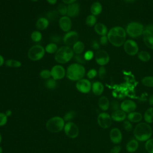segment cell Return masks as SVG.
<instances>
[{
	"instance_id": "obj_43",
	"label": "cell",
	"mask_w": 153,
	"mask_h": 153,
	"mask_svg": "<svg viewBox=\"0 0 153 153\" xmlns=\"http://www.w3.org/2000/svg\"><path fill=\"white\" fill-rule=\"evenodd\" d=\"M123 127L127 131H130L133 130V125L128 120H124L123 122Z\"/></svg>"
},
{
	"instance_id": "obj_50",
	"label": "cell",
	"mask_w": 153,
	"mask_h": 153,
	"mask_svg": "<svg viewBox=\"0 0 153 153\" xmlns=\"http://www.w3.org/2000/svg\"><path fill=\"white\" fill-rule=\"evenodd\" d=\"M91 47L95 50H100V44H99V42L96 41H93L92 45H91Z\"/></svg>"
},
{
	"instance_id": "obj_44",
	"label": "cell",
	"mask_w": 153,
	"mask_h": 153,
	"mask_svg": "<svg viewBox=\"0 0 153 153\" xmlns=\"http://www.w3.org/2000/svg\"><path fill=\"white\" fill-rule=\"evenodd\" d=\"M83 56L86 61H89V60H91L93 58L94 54V53L93 51L88 50L86 52H85V53L84 54Z\"/></svg>"
},
{
	"instance_id": "obj_18",
	"label": "cell",
	"mask_w": 153,
	"mask_h": 153,
	"mask_svg": "<svg viewBox=\"0 0 153 153\" xmlns=\"http://www.w3.org/2000/svg\"><path fill=\"white\" fill-rule=\"evenodd\" d=\"M109 137L111 142L115 144L120 143L122 140V133L118 128H113L109 132Z\"/></svg>"
},
{
	"instance_id": "obj_33",
	"label": "cell",
	"mask_w": 153,
	"mask_h": 153,
	"mask_svg": "<svg viewBox=\"0 0 153 153\" xmlns=\"http://www.w3.org/2000/svg\"><path fill=\"white\" fill-rule=\"evenodd\" d=\"M85 23L87 26L89 27L94 26L97 23V19L96 17L94 15L90 14L88 15L85 19Z\"/></svg>"
},
{
	"instance_id": "obj_16",
	"label": "cell",
	"mask_w": 153,
	"mask_h": 153,
	"mask_svg": "<svg viewBox=\"0 0 153 153\" xmlns=\"http://www.w3.org/2000/svg\"><path fill=\"white\" fill-rule=\"evenodd\" d=\"M136 103L131 100H125L120 104V108L126 113H130L134 112L136 109Z\"/></svg>"
},
{
	"instance_id": "obj_46",
	"label": "cell",
	"mask_w": 153,
	"mask_h": 153,
	"mask_svg": "<svg viewBox=\"0 0 153 153\" xmlns=\"http://www.w3.org/2000/svg\"><path fill=\"white\" fill-rule=\"evenodd\" d=\"M75 115V112L74 111H69V112H68V113H66L65 114V115L64 116L63 120H64L65 121H69V120H72L74 118Z\"/></svg>"
},
{
	"instance_id": "obj_20",
	"label": "cell",
	"mask_w": 153,
	"mask_h": 153,
	"mask_svg": "<svg viewBox=\"0 0 153 153\" xmlns=\"http://www.w3.org/2000/svg\"><path fill=\"white\" fill-rule=\"evenodd\" d=\"M111 116L112 120L117 122L123 121L127 117V115L126 112L121 109H118V110L114 111L111 114Z\"/></svg>"
},
{
	"instance_id": "obj_54",
	"label": "cell",
	"mask_w": 153,
	"mask_h": 153,
	"mask_svg": "<svg viewBox=\"0 0 153 153\" xmlns=\"http://www.w3.org/2000/svg\"><path fill=\"white\" fill-rule=\"evenodd\" d=\"M145 29H147V30H149V31H151V32L153 33V24L148 25V26L146 27Z\"/></svg>"
},
{
	"instance_id": "obj_60",
	"label": "cell",
	"mask_w": 153,
	"mask_h": 153,
	"mask_svg": "<svg viewBox=\"0 0 153 153\" xmlns=\"http://www.w3.org/2000/svg\"><path fill=\"white\" fill-rule=\"evenodd\" d=\"M2 149L1 147L0 146V153H2Z\"/></svg>"
},
{
	"instance_id": "obj_41",
	"label": "cell",
	"mask_w": 153,
	"mask_h": 153,
	"mask_svg": "<svg viewBox=\"0 0 153 153\" xmlns=\"http://www.w3.org/2000/svg\"><path fill=\"white\" fill-rule=\"evenodd\" d=\"M98 75L100 79H103L106 76V70L104 66H102L99 68L98 71Z\"/></svg>"
},
{
	"instance_id": "obj_21",
	"label": "cell",
	"mask_w": 153,
	"mask_h": 153,
	"mask_svg": "<svg viewBox=\"0 0 153 153\" xmlns=\"http://www.w3.org/2000/svg\"><path fill=\"white\" fill-rule=\"evenodd\" d=\"M50 23V21L47 17H40L36 22V27L39 31L46 29Z\"/></svg>"
},
{
	"instance_id": "obj_7",
	"label": "cell",
	"mask_w": 153,
	"mask_h": 153,
	"mask_svg": "<svg viewBox=\"0 0 153 153\" xmlns=\"http://www.w3.org/2000/svg\"><path fill=\"white\" fill-rule=\"evenodd\" d=\"M45 50L41 45H35L31 47L27 52V56L32 61H39L43 58L45 55Z\"/></svg>"
},
{
	"instance_id": "obj_59",
	"label": "cell",
	"mask_w": 153,
	"mask_h": 153,
	"mask_svg": "<svg viewBox=\"0 0 153 153\" xmlns=\"http://www.w3.org/2000/svg\"><path fill=\"white\" fill-rule=\"evenodd\" d=\"M125 2H128V3H131L133 2H134L135 0H124Z\"/></svg>"
},
{
	"instance_id": "obj_48",
	"label": "cell",
	"mask_w": 153,
	"mask_h": 153,
	"mask_svg": "<svg viewBox=\"0 0 153 153\" xmlns=\"http://www.w3.org/2000/svg\"><path fill=\"white\" fill-rule=\"evenodd\" d=\"M109 40H108V36L106 35H103V36H102L100 38V43L102 45H107L108 42Z\"/></svg>"
},
{
	"instance_id": "obj_42",
	"label": "cell",
	"mask_w": 153,
	"mask_h": 153,
	"mask_svg": "<svg viewBox=\"0 0 153 153\" xmlns=\"http://www.w3.org/2000/svg\"><path fill=\"white\" fill-rule=\"evenodd\" d=\"M58 12L57 11H49L47 14V18L48 19V20H54V19H56L57 16H58Z\"/></svg>"
},
{
	"instance_id": "obj_8",
	"label": "cell",
	"mask_w": 153,
	"mask_h": 153,
	"mask_svg": "<svg viewBox=\"0 0 153 153\" xmlns=\"http://www.w3.org/2000/svg\"><path fill=\"white\" fill-rule=\"evenodd\" d=\"M94 57L96 63L100 66L107 65L110 60L109 54L104 50L100 49L97 50L94 54Z\"/></svg>"
},
{
	"instance_id": "obj_15",
	"label": "cell",
	"mask_w": 153,
	"mask_h": 153,
	"mask_svg": "<svg viewBox=\"0 0 153 153\" xmlns=\"http://www.w3.org/2000/svg\"><path fill=\"white\" fill-rule=\"evenodd\" d=\"M59 25L60 28L63 32H68L70 31L72 25L71 18L67 16L61 17L59 20Z\"/></svg>"
},
{
	"instance_id": "obj_23",
	"label": "cell",
	"mask_w": 153,
	"mask_h": 153,
	"mask_svg": "<svg viewBox=\"0 0 153 153\" xmlns=\"http://www.w3.org/2000/svg\"><path fill=\"white\" fill-rule=\"evenodd\" d=\"M95 32L99 35L103 36L108 34V29L107 27L102 23H97L94 26Z\"/></svg>"
},
{
	"instance_id": "obj_36",
	"label": "cell",
	"mask_w": 153,
	"mask_h": 153,
	"mask_svg": "<svg viewBox=\"0 0 153 153\" xmlns=\"http://www.w3.org/2000/svg\"><path fill=\"white\" fill-rule=\"evenodd\" d=\"M45 87L48 88V89H50V90H53L54 89L56 86H57V82L56 80L52 78H50L48 79H47V81H45Z\"/></svg>"
},
{
	"instance_id": "obj_32",
	"label": "cell",
	"mask_w": 153,
	"mask_h": 153,
	"mask_svg": "<svg viewBox=\"0 0 153 153\" xmlns=\"http://www.w3.org/2000/svg\"><path fill=\"white\" fill-rule=\"evenodd\" d=\"M5 64L7 66L10 68H18L22 66V63L15 59H8L5 62Z\"/></svg>"
},
{
	"instance_id": "obj_61",
	"label": "cell",
	"mask_w": 153,
	"mask_h": 153,
	"mask_svg": "<svg viewBox=\"0 0 153 153\" xmlns=\"http://www.w3.org/2000/svg\"><path fill=\"white\" fill-rule=\"evenodd\" d=\"M30 1H33V2H36V1H38V0H30Z\"/></svg>"
},
{
	"instance_id": "obj_51",
	"label": "cell",
	"mask_w": 153,
	"mask_h": 153,
	"mask_svg": "<svg viewBox=\"0 0 153 153\" xmlns=\"http://www.w3.org/2000/svg\"><path fill=\"white\" fill-rule=\"evenodd\" d=\"M112 109H114V111H115V110L120 109L119 108H120V105L118 104V102L114 101L112 103Z\"/></svg>"
},
{
	"instance_id": "obj_35",
	"label": "cell",
	"mask_w": 153,
	"mask_h": 153,
	"mask_svg": "<svg viewBox=\"0 0 153 153\" xmlns=\"http://www.w3.org/2000/svg\"><path fill=\"white\" fill-rule=\"evenodd\" d=\"M31 39L35 42H38L42 39V33L39 30H34L30 35Z\"/></svg>"
},
{
	"instance_id": "obj_56",
	"label": "cell",
	"mask_w": 153,
	"mask_h": 153,
	"mask_svg": "<svg viewBox=\"0 0 153 153\" xmlns=\"http://www.w3.org/2000/svg\"><path fill=\"white\" fill-rule=\"evenodd\" d=\"M4 63H5L4 58L3 57V56L1 54H0V67L2 66Z\"/></svg>"
},
{
	"instance_id": "obj_57",
	"label": "cell",
	"mask_w": 153,
	"mask_h": 153,
	"mask_svg": "<svg viewBox=\"0 0 153 153\" xmlns=\"http://www.w3.org/2000/svg\"><path fill=\"white\" fill-rule=\"evenodd\" d=\"M47 2L51 5H54L57 3V0H46Z\"/></svg>"
},
{
	"instance_id": "obj_27",
	"label": "cell",
	"mask_w": 153,
	"mask_h": 153,
	"mask_svg": "<svg viewBox=\"0 0 153 153\" xmlns=\"http://www.w3.org/2000/svg\"><path fill=\"white\" fill-rule=\"evenodd\" d=\"M99 108L103 111H107L110 105V102L109 99L106 96H102L100 97L98 102Z\"/></svg>"
},
{
	"instance_id": "obj_13",
	"label": "cell",
	"mask_w": 153,
	"mask_h": 153,
	"mask_svg": "<svg viewBox=\"0 0 153 153\" xmlns=\"http://www.w3.org/2000/svg\"><path fill=\"white\" fill-rule=\"evenodd\" d=\"M63 41L67 46L73 45L75 42L78 41V34L75 30H70L63 35L62 38Z\"/></svg>"
},
{
	"instance_id": "obj_26",
	"label": "cell",
	"mask_w": 153,
	"mask_h": 153,
	"mask_svg": "<svg viewBox=\"0 0 153 153\" xmlns=\"http://www.w3.org/2000/svg\"><path fill=\"white\" fill-rule=\"evenodd\" d=\"M102 11V5L99 2H95L90 7V12L95 16L99 15Z\"/></svg>"
},
{
	"instance_id": "obj_9",
	"label": "cell",
	"mask_w": 153,
	"mask_h": 153,
	"mask_svg": "<svg viewBox=\"0 0 153 153\" xmlns=\"http://www.w3.org/2000/svg\"><path fill=\"white\" fill-rule=\"evenodd\" d=\"M125 52L130 56H134L139 52V46L136 42L132 39H128L125 41L123 45Z\"/></svg>"
},
{
	"instance_id": "obj_10",
	"label": "cell",
	"mask_w": 153,
	"mask_h": 153,
	"mask_svg": "<svg viewBox=\"0 0 153 153\" xmlns=\"http://www.w3.org/2000/svg\"><path fill=\"white\" fill-rule=\"evenodd\" d=\"M64 131L66 136L71 139L76 137L79 134L78 127L72 122H68L65 125Z\"/></svg>"
},
{
	"instance_id": "obj_52",
	"label": "cell",
	"mask_w": 153,
	"mask_h": 153,
	"mask_svg": "<svg viewBox=\"0 0 153 153\" xmlns=\"http://www.w3.org/2000/svg\"><path fill=\"white\" fill-rule=\"evenodd\" d=\"M62 1L63 4L69 5V4H73L74 2H76L78 0H62Z\"/></svg>"
},
{
	"instance_id": "obj_17",
	"label": "cell",
	"mask_w": 153,
	"mask_h": 153,
	"mask_svg": "<svg viewBox=\"0 0 153 153\" xmlns=\"http://www.w3.org/2000/svg\"><path fill=\"white\" fill-rule=\"evenodd\" d=\"M80 13V5L77 2L67 5V14L66 16L71 17H76Z\"/></svg>"
},
{
	"instance_id": "obj_39",
	"label": "cell",
	"mask_w": 153,
	"mask_h": 153,
	"mask_svg": "<svg viewBox=\"0 0 153 153\" xmlns=\"http://www.w3.org/2000/svg\"><path fill=\"white\" fill-rule=\"evenodd\" d=\"M145 149L148 153H153V139H149L146 142Z\"/></svg>"
},
{
	"instance_id": "obj_1",
	"label": "cell",
	"mask_w": 153,
	"mask_h": 153,
	"mask_svg": "<svg viewBox=\"0 0 153 153\" xmlns=\"http://www.w3.org/2000/svg\"><path fill=\"white\" fill-rule=\"evenodd\" d=\"M126 30L120 26L111 28L108 32L107 36L109 42L114 46L119 47L124 45L126 38Z\"/></svg>"
},
{
	"instance_id": "obj_4",
	"label": "cell",
	"mask_w": 153,
	"mask_h": 153,
	"mask_svg": "<svg viewBox=\"0 0 153 153\" xmlns=\"http://www.w3.org/2000/svg\"><path fill=\"white\" fill-rule=\"evenodd\" d=\"M74 53L69 46L65 45L60 47L55 53L54 59L56 62L60 64H65L69 62L74 58Z\"/></svg>"
},
{
	"instance_id": "obj_6",
	"label": "cell",
	"mask_w": 153,
	"mask_h": 153,
	"mask_svg": "<svg viewBox=\"0 0 153 153\" xmlns=\"http://www.w3.org/2000/svg\"><path fill=\"white\" fill-rule=\"evenodd\" d=\"M144 30L145 29L143 25L136 22L129 23L126 26V33L130 37L133 38H137L142 35Z\"/></svg>"
},
{
	"instance_id": "obj_45",
	"label": "cell",
	"mask_w": 153,
	"mask_h": 153,
	"mask_svg": "<svg viewBox=\"0 0 153 153\" xmlns=\"http://www.w3.org/2000/svg\"><path fill=\"white\" fill-rule=\"evenodd\" d=\"M97 75V71L95 69H90L87 73V76L88 79H93Z\"/></svg>"
},
{
	"instance_id": "obj_2",
	"label": "cell",
	"mask_w": 153,
	"mask_h": 153,
	"mask_svg": "<svg viewBox=\"0 0 153 153\" xmlns=\"http://www.w3.org/2000/svg\"><path fill=\"white\" fill-rule=\"evenodd\" d=\"M135 139L140 142L147 141L152 134V127L147 123H140L136 126L133 131Z\"/></svg>"
},
{
	"instance_id": "obj_38",
	"label": "cell",
	"mask_w": 153,
	"mask_h": 153,
	"mask_svg": "<svg viewBox=\"0 0 153 153\" xmlns=\"http://www.w3.org/2000/svg\"><path fill=\"white\" fill-rule=\"evenodd\" d=\"M39 76L42 79H48L51 77V72L49 69H43L39 72Z\"/></svg>"
},
{
	"instance_id": "obj_5",
	"label": "cell",
	"mask_w": 153,
	"mask_h": 153,
	"mask_svg": "<svg viewBox=\"0 0 153 153\" xmlns=\"http://www.w3.org/2000/svg\"><path fill=\"white\" fill-rule=\"evenodd\" d=\"M65 127V121L60 117H54L49 119L46 123L47 129L52 133H58Z\"/></svg>"
},
{
	"instance_id": "obj_25",
	"label": "cell",
	"mask_w": 153,
	"mask_h": 153,
	"mask_svg": "<svg viewBox=\"0 0 153 153\" xmlns=\"http://www.w3.org/2000/svg\"><path fill=\"white\" fill-rule=\"evenodd\" d=\"M127 117L128 121H130V122L139 123L142 120L143 116L140 112L134 111L129 113Z\"/></svg>"
},
{
	"instance_id": "obj_58",
	"label": "cell",
	"mask_w": 153,
	"mask_h": 153,
	"mask_svg": "<svg viewBox=\"0 0 153 153\" xmlns=\"http://www.w3.org/2000/svg\"><path fill=\"white\" fill-rule=\"evenodd\" d=\"M11 111H10V110H8L7 111H6V113H5V115H7V116H10L11 114Z\"/></svg>"
},
{
	"instance_id": "obj_49",
	"label": "cell",
	"mask_w": 153,
	"mask_h": 153,
	"mask_svg": "<svg viewBox=\"0 0 153 153\" xmlns=\"http://www.w3.org/2000/svg\"><path fill=\"white\" fill-rule=\"evenodd\" d=\"M121 151V146L118 145L113 146L110 150L109 153H120Z\"/></svg>"
},
{
	"instance_id": "obj_29",
	"label": "cell",
	"mask_w": 153,
	"mask_h": 153,
	"mask_svg": "<svg viewBox=\"0 0 153 153\" xmlns=\"http://www.w3.org/2000/svg\"><path fill=\"white\" fill-rule=\"evenodd\" d=\"M144 120L147 123H153V108H148L144 113Z\"/></svg>"
},
{
	"instance_id": "obj_47",
	"label": "cell",
	"mask_w": 153,
	"mask_h": 153,
	"mask_svg": "<svg viewBox=\"0 0 153 153\" xmlns=\"http://www.w3.org/2000/svg\"><path fill=\"white\" fill-rule=\"evenodd\" d=\"M7 122V116L5 114L0 113V126H4Z\"/></svg>"
},
{
	"instance_id": "obj_28",
	"label": "cell",
	"mask_w": 153,
	"mask_h": 153,
	"mask_svg": "<svg viewBox=\"0 0 153 153\" xmlns=\"http://www.w3.org/2000/svg\"><path fill=\"white\" fill-rule=\"evenodd\" d=\"M84 44L81 41H78L72 45V50L75 54H81L84 51Z\"/></svg>"
},
{
	"instance_id": "obj_34",
	"label": "cell",
	"mask_w": 153,
	"mask_h": 153,
	"mask_svg": "<svg viewBox=\"0 0 153 153\" xmlns=\"http://www.w3.org/2000/svg\"><path fill=\"white\" fill-rule=\"evenodd\" d=\"M142 84L148 87H153V76H147L142 79Z\"/></svg>"
},
{
	"instance_id": "obj_12",
	"label": "cell",
	"mask_w": 153,
	"mask_h": 153,
	"mask_svg": "<svg viewBox=\"0 0 153 153\" xmlns=\"http://www.w3.org/2000/svg\"><path fill=\"white\" fill-rule=\"evenodd\" d=\"M51 78L55 80L63 79L66 75V71L64 67L60 65H56L52 67L50 70Z\"/></svg>"
},
{
	"instance_id": "obj_62",
	"label": "cell",
	"mask_w": 153,
	"mask_h": 153,
	"mask_svg": "<svg viewBox=\"0 0 153 153\" xmlns=\"http://www.w3.org/2000/svg\"><path fill=\"white\" fill-rule=\"evenodd\" d=\"M1 135L0 134V143H1Z\"/></svg>"
},
{
	"instance_id": "obj_24",
	"label": "cell",
	"mask_w": 153,
	"mask_h": 153,
	"mask_svg": "<svg viewBox=\"0 0 153 153\" xmlns=\"http://www.w3.org/2000/svg\"><path fill=\"white\" fill-rule=\"evenodd\" d=\"M139 148L138 140L136 139H131L126 145V150L128 152L132 153L135 152Z\"/></svg>"
},
{
	"instance_id": "obj_11",
	"label": "cell",
	"mask_w": 153,
	"mask_h": 153,
	"mask_svg": "<svg viewBox=\"0 0 153 153\" xmlns=\"http://www.w3.org/2000/svg\"><path fill=\"white\" fill-rule=\"evenodd\" d=\"M112 121L111 116L106 112L100 113L97 117V123L99 126L104 129L108 128L111 126Z\"/></svg>"
},
{
	"instance_id": "obj_53",
	"label": "cell",
	"mask_w": 153,
	"mask_h": 153,
	"mask_svg": "<svg viewBox=\"0 0 153 153\" xmlns=\"http://www.w3.org/2000/svg\"><path fill=\"white\" fill-rule=\"evenodd\" d=\"M51 40L53 41V42L54 43H56V42H60V38H59V36H54L51 38Z\"/></svg>"
},
{
	"instance_id": "obj_3",
	"label": "cell",
	"mask_w": 153,
	"mask_h": 153,
	"mask_svg": "<svg viewBox=\"0 0 153 153\" xmlns=\"http://www.w3.org/2000/svg\"><path fill=\"white\" fill-rule=\"evenodd\" d=\"M85 74V69L82 65L74 63L68 66L66 76L71 81H78L82 79Z\"/></svg>"
},
{
	"instance_id": "obj_30",
	"label": "cell",
	"mask_w": 153,
	"mask_h": 153,
	"mask_svg": "<svg viewBox=\"0 0 153 153\" xmlns=\"http://www.w3.org/2000/svg\"><path fill=\"white\" fill-rule=\"evenodd\" d=\"M137 57L140 61L146 62L151 59V55L148 51L142 50L137 53Z\"/></svg>"
},
{
	"instance_id": "obj_14",
	"label": "cell",
	"mask_w": 153,
	"mask_h": 153,
	"mask_svg": "<svg viewBox=\"0 0 153 153\" xmlns=\"http://www.w3.org/2000/svg\"><path fill=\"white\" fill-rule=\"evenodd\" d=\"M91 82L88 79L85 78L78 80L75 84L76 89L82 93H89L91 89Z\"/></svg>"
},
{
	"instance_id": "obj_19",
	"label": "cell",
	"mask_w": 153,
	"mask_h": 153,
	"mask_svg": "<svg viewBox=\"0 0 153 153\" xmlns=\"http://www.w3.org/2000/svg\"><path fill=\"white\" fill-rule=\"evenodd\" d=\"M142 36L143 42L146 47L153 50V33L147 29H145Z\"/></svg>"
},
{
	"instance_id": "obj_31",
	"label": "cell",
	"mask_w": 153,
	"mask_h": 153,
	"mask_svg": "<svg viewBox=\"0 0 153 153\" xmlns=\"http://www.w3.org/2000/svg\"><path fill=\"white\" fill-rule=\"evenodd\" d=\"M58 49L59 48L57 47V44L54 42H50V43L48 44L45 47V52H47V53H49V54L56 53Z\"/></svg>"
},
{
	"instance_id": "obj_37",
	"label": "cell",
	"mask_w": 153,
	"mask_h": 153,
	"mask_svg": "<svg viewBox=\"0 0 153 153\" xmlns=\"http://www.w3.org/2000/svg\"><path fill=\"white\" fill-rule=\"evenodd\" d=\"M57 11L58 13L62 16H66L67 14V6L66 4L62 3L60 4L57 7Z\"/></svg>"
},
{
	"instance_id": "obj_40",
	"label": "cell",
	"mask_w": 153,
	"mask_h": 153,
	"mask_svg": "<svg viewBox=\"0 0 153 153\" xmlns=\"http://www.w3.org/2000/svg\"><path fill=\"white\" fill-rule=\"evenodd\" d=\"M74 58L75 62L77 63H79V64H81V65H83L86 62V60H85V59L84 57V56H82L81 54H75L74 56Z\"/></svg>"
},
{
	"instance_id": "obj_55",
	"label": "cell",
	"mask_w": 153,
	"mask_h": 153,
	"mask_svg": "<svg viewBox=\"0 0 153 153\" xmlns=\"http://www.w3.org/2000/svg\"><path fill=\"white\" fill-rule=\"evenodd\" d=\"M148 101H149V105H151V106H153V94H152L149 96Z\"/></svg>"
},
{
	"instance_id": "obj_22",
	"label": "cell",
	"mask_w": 153,
	"mask_h": 153,
	"mask_svg": "<svg viewBox=\"0 0 153 153\" xmlns=\"http://www.w3.org/2000/svg\"><path fill=\"white\" fill-rule=\"evenodd\" d=\"M91 89L94 94H95L96 96H100L103 92L104 86L101 82L96 81L93 83Z\"/></svg>"
}]
</instances>
